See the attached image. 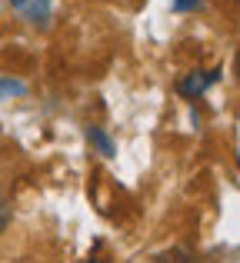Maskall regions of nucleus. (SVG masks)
<instances>
[{
  "instance_id": "obj_1",
  "label": "nucleus",
  "mask_w": 240,
  "mask_h": 263,
  "mask_svg": "<svg viewBox=\"0 0 240 263\" xmlns=\"http://www.w3.org/2000/svg\"><path fill=\"white\" fill-rule=\"evenodd\" d=\"M220 80V70H190L180 77V84H177V93L187 97V100H197V97H204L210 87Z\"/></svg>"
},
{
  "instance_id": "obj_2",
  "label": "nucleus",
  "mask_w": 240,
  "mask_h": 263,
  "mask_svg": "<svg viewBox=\"0 0 240 263\" xmlns=\"http://www.w3.org/2000/svg\"><path fill=\"white\" fill-rule=\"evenodd\" d=\"M87 137H90V143H94V147H97L104 157H114V154H117V143H114L100 127H90V134H87Z\"/></svg>"
},
{
  "instance_id": "obj_3",
  "label": "nucleus",
  "mask_w": 240,
  "mask_h": 263,
  "mask_svg": "<svg viewBox=\"0 0 240 263\" xmlns=\"http://www.w3.org/2000/svg\"><path fill=\"white\" fill-rule=\"evenodd\" d=\"M150 263H194V260H190V253H183V250H167V253H160V257H154Z\"/></svg>"
},
{
  "instance_id": "obj_4",
  "label": "nucleus",
  "mask_w": 240,
  "mask_h": 263,
  "mask_svg": "<svg viewBox=\"0 0 240 263\" xmlns=\"http://www.w3.org/2000/svg\"><path fill=\"white\" fill-rule=\"evenodd\" d=\"M174 13H187V10H197V7H200V0H174Z\"/></svg>"
},
{
  "instance_id": "obj_5",
  "label": "nucleus",
  "mask_w": 240,
  "mask_h": 263,
  "mask_svg": "<svg viewBox=\"0 0 240 263\" xmlns=\"http://www.w3.org/2000/svg\"><path fill=\"white\" fill-rule=\"evenodd\" d=\"M7 93H24V84H17V80H0V97Z\"/></svg>"
},
{
  "instance_id": "obj_6",
  "label": "nucleus",
  "mask_w": 240,
  "mask_h": 263,
  "mask_svg": "<svg viewBox=\"0 0 240 263\" xmlns=\"http://www.w3.org/2000/svg\"><path fill=\"white\" fill-rule=\"evenodd\" d=\"M27 4H30V0H10V7H17V10H24Z\"/></svg>"
},
{
  "instance_id": "obj_7",
  "label": "nucleus",
  "mask_w": 240,
  "mask_h": 263,
  "mask_svg": "<svg viewBox=\"0 0 240 263\" xmlns=\"http://www.w3.org/2000/svg\"><path fill=\"white\" fill-rule=\"evenodd\" d=\"M87 263H104V260H87Z\"/></svg>"
}]
</instances>
